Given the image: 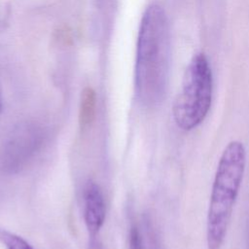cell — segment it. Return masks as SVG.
I'll return each instance as SVG.
<instances>
[{
  "label": "cell",
  "instance_id": "9c48e42d",
  "mask_svg": "<svg viewBox=\"0 0 249 249\" xmlns=\"http://www.w3.org/2000/svg\"><path fill=\"white\" fill-rule=\"evenodd\" d=\"M89 249H104V248L102 246V243L96 236V237H89Z\"/></svg>",
  "mask_w": 249,
  "mask_h": 249
},
{
  "label": "cell",
  "instance_id": "7a4b0ae2",
  "mask_svg": "<svg viewBox=\"0 0 249 249\" xmlns=\"http://www.w3.org/2000/svg\"><path fill=\"white\" fill-rule=\"evenodd\" d=\"M245 166L243 143L238 140L229 142L220 157L211 189L206 224L208 249H220L224 243Z\"/></svg>",
  "mask_w": 249,
  "mask_h": 249
},
{
  "label": "cell",
  "instance_id": "52a82bcc",
  "mask_svg": "<svg viewBox=\"0 0 249 249\" xmlns=\"http://www.w3.org/2000/svg\"><path fill=\"white\" fill-rule=\"evenodd\" d=\"M0 241L7 249H33L22 237L5 230H0Z\"/></svg>",
  "mask_w": 249,
  "mask_h": 249
},
{
  "label": "cell",
  "instance_id": "ba28073f",
  "mask_svg": "<svg viewBox=\"0 0 249 249\" xmlns=\"http://www.w3.org/2000/svg\"><path fill=\"white\" fill-rule=\"evenodd\" d=\"M129 249H145L139 229L132 226L129 231Z\"/></svg>",
  "mask_w": 249,
  "mask_h": 249
},
{
  "label": "cell",
  "instance_id": "8992f818",
  "mask_svg": "<svg viewBox=\"0 0 249 249\" xmlns=\"http://www.w3.org/2000/svg\"><path fill=\"white\" fill-rule=\"evenodd\" d=\"M96 108V94L92 88H85L81 94L79 124L82 129L87 128L94 120Z\"/></svg>",
  "mask_w": 249,
  "mask_h": 249
},
{
  "label": "cell",
  "instance_id": "6da1fadb",
  "mask_svg": "<svg viewBox=\"0 0 249 249\" xmlns=\"http://www.w3.org/2000/svg\"><path fill=\"white\" fill-rule=\"evenodd\" d=\"M170 65V32L167 16L158 4L143 14L136 49L135 91L146 105L159 102L165 91Z\"/></svg>",
  "mask_w": 249,
  "mask_h": 249
},
{
  "label": "cell",
  "instance_id": "3957f363",
  "mask_svg": "<svg viewBox=\"0 0 249 249\" xmlns=\"http://www.w3.org/2000/svg\"><path fill=\"white\" fill-rule=\"evenodd\" d=\"M213 95L211 66L203 53H196L190 60L172 108L176 125L190 131L198 126L207 116Z\"/></svg>",
  "mask_w": 249,
  "mask_h": 249
},
{
  "label": "cell",
  "instance_id": "5b68a950",
  "mask_svg": "<svg viewBox=\"0 0 249 249\" xmlns=\"http://www.w3.org/2000/svg\"><path fill=\"white\" fill-rule=\"evenodd\" d=\"M84 220L89 237H96L105 220V201L99 186L92 181L84 191Z\"/></svg>",
  "mask_w": 249,
  "mask_h": 249
},
{
  "label": "cell",
  "instance_id": "277c9868",
  "mask_svg": "<svg viewBox=\"0 0 249 249\" xmlns=\"http://www.w3.org/2000/svg\"><path fill=\"white\" fill-rule=\"evenodd\" d=\"M40 143V134L35 126L19 128L6 145L3 162L5 168L18 169L36 151Z\"/></svg>",
  "mask_w": 249,
  "mask_h": 249
}]
</instances>
